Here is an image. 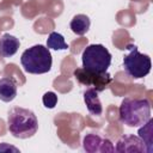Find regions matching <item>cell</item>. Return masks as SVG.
Returning a JSON list of instances; mask_svg holds the SVG:
<instances>
[{"instance_id": "15", "label": "cell", "mask_w": 153, "mask_h": 153, "mask_svg": "<svg viewBox=\"0 0 153 153\" xmlns=\"http://www.w3.org/2000/svg\"><path fill=\"white\" fill-rule=\"evenodd\" d=\"M57 100H59L57 94H56L55 92H53V91L45 92V93L43 94V97H42L43 105H44V108H47V109H54V108L56 106V104H57Z\"/></svg>"}, {"instance_id": "7", "label": "cell", "mask_w": 153, "mask_h": 153, "mask_svg": "<svg viewBox=\"0 0 153 153\" xmlns=\"http://www.w3.org/2000/svg\"><path fill=\"white\" fill-rule=\"evenodd\" d=\"M82 147L86 152H90V153L115 152V147L109 139L103 137L99 134H94V133H88L84 136Z\"/></svg>"}, {"instance_id": "4", "label": "cell", "mask_w": 153, "mask_h": 153, "mask_svg": "<svg viewBox=\"0 0 153 153\" xmlns=\"http://www.w3.org/2000/svg\"><path fill=\"white\" fill-rule=\"evenodd\" d=\"M111 54L103 44H90L81 54L82 68L97 73H105L111 65Z\"/></svg>"}, {"instance_id": "12", "label": "cell", "mask_w": 153, "mask_h": 153, "mask_svg": "<svg viewBox=\"0 0 153 153\" xmlns=\"http://www.w3.org/2000/svg\"><path fill=\"white\" fill-rule=\"evenodd\" d=\"M90 26H91V20L90 18L86 16V14H82V13H79V14H75L71 23H69V27L71 30L78 35V36H84L88 30H90Z\"/></svg>"}, {"instance_id": "9", "label": "cell", "mask_w": 153, "mask_h": 153, "mask_svg": "<svg viewBox=\"0 0 153 153\" xmlns=\"http://www.w3.org/2000/svg\"><path fill=\"white\" fill-rule=\"evenodd\" d=\"M20 47L19 39L10 33H4L0 37V56L4 59L12 57L17 54L18 49Z\"/></svg>"}, {"instance_id": "6", "label": "cell", "mask_w": 153, "mask_h": 153, "mask_svg": "<svg viewBox=\"0 0 153 153\" xmlns=\"http://www.w3.org/2000/svg\"><path fill=\"white\" fill-rule=\"evenodd\" d=\"M73 75L78 80L79 84L85 85V86H91L97 92L104 91L109 86L111 80H112L111 75L108 72H105V73H97V72H93V71L85 69L82 67L74 69Z\"/></svg>"}, {"instance_id": "3", "label": "cell", "mask_w": 153, "mask_h": 153, "mask_svg": "<svg viewBox=\"0 0 153 153\" xmlns=\"http://www.w3.org/2000/svg\"><path fill=\"white\" fill-rule=\"evenodd\" d=\"M20 63L24 72L29 74H44L51 69L53 57L50 50L42 45L35 44L23 51Z\"/></svg>"}, {"instance_id": "13", "label": "cell", "mask_w": 153, "mask_h": 153, "mask_svg": "<svg viewBox=\"0 0 153 153\" xmlns=\"http://www.w3.org/2000/svg\"><path fill=\"white\" fill-rule=\"evenodd\" d=\"M137 136L145 142L146 148H147V153H152L153 152V120L152 117L141 126V128H139L137 131Z\"/></svg>"}, {"instance_id": "10", "label": "cell", "mask_w": 153, "mask_h": 153, "mask_svg": "<svg viewBox=\"0 0 153 153\" xmlns=\"http://www.w3.org/2000/svg\"><path fill=\"white\" fill-rule=\"evenodd\" d=\"M98 93L93 87H88L84 92V102L87 108V111L91 115L99 116L103 112V105L100 103V99L98 97Z\"/></svg>"}, {"instance_id": "8", "label": "cell", "mask_w": 153, "mask_h": 153, "mask_svg": "<svg viewBox=\"0 0 153 153\" xmlns=\"http://www.w3.org/2000/svg\"><path fill=\"white\" fill-rule=\"evenodd\" d=\"M115 151L116 152H139V153H142V152H147V148H146V145L145 142L139 137V136H135V135H123L118 139V141L116 142V147H115Z\"/></svg>"}, {"instance_id": "11", "label": "cell", "mask_w": 153, "mask_h": 153, "mask_svg": "<svg viewBox=\"0 0 153 153\" xmlns=\"http://www.w3.org/2000/svg\"><path fill=\"white\" fill-rule=\"evenodd\" d=\"M17 82L13 78L4 76L0 79V100L10 103L17 97Z\"/></svg>"}, {"instance_id": "14", "label": "cell", "mask_w": 153, "mask_h": 153, "mask_svg": "<svg viewBox=\"0 0 153 153\" xmlns=\"http://www.w3.org/2000/svg\"><path fill=\"white\" fill-rule=\"evenodd\" d=\"M47 48L50 50H67L68 49V44L66 43L65 41V37L56 32V31H53L49 33L48 38H47Z\"/></svg>"}, {"instance_id": "5", "label": "cell", "mask_w": 153, "mask_h": 153, "mask_svg": "<svg viewBox=\"0 0 153 153\" xmlns=\"http://www.w3.org/2000/svg\"><path fill=\"white\" fill-rule=\"evenodd\" d=\"M127 49L129 50V53L123 57L124 72L134 79H141L146 76L151 72V57L146 54L140 53L137 50V47L134 44L127 45Z\"/></svg>"}, {"instance_id": "1", "label": "cell", "mask_w": 153, "mask_h": 153, "mask_svg": "<svg viewBox=\"0 0 153 153\" xmlns=\"http://www.w3.org/2000/svg\"><path fill=\"white\" fill-rule=\"evenodd\" d=\"M7 128L17 139L32 137L38 130V120L35 112L22 106H13L7 114Z\"/></svg>"}, {"instance_id": "2", "label": "cell", "mask_w": 153, "mask_h": 153, "mask_svg": "<svg viewBox=\"0 0 153 153\" xmlns=\"http://www.w3.org/2000/svg\"><path fill=\"white\" fill-rule=\"evenodd\" d=\"M118 115L123 124L141 127L151 118V103L147 98L126 97L118 108Z\"/></svg>"}]
</instances>
